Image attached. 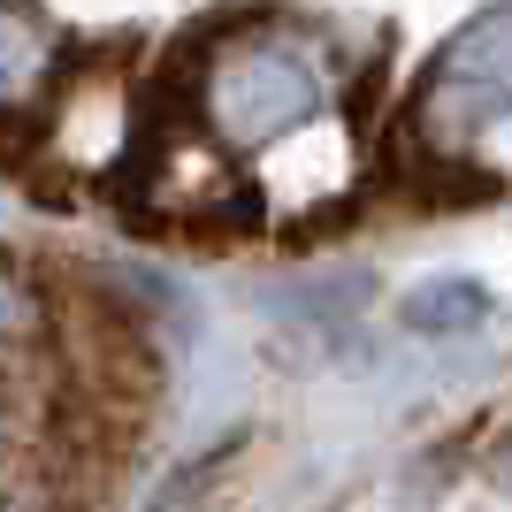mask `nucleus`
<instances>
[{"mask_svg":"<svg viewBox=\"0 0 512 512\" xmlns=\"http://www.w3.org/2000/svg\"><path fill=\"white\" fill-rule=\"evenodd\" d=\"M505 107H512V8H490L428 62L421 92H413V130L428 146L467 153V138H482Z\"/></svg>","mask_w":512,"mask_h":512,"instance_id":"1","label":"nucleus"},{"mask_svg":"<svg viewBox=\"0 0 512 512\" xmlns=\"http://www.w3.org/2000/svg\"><path fill=\"white\" fill-rule=\"evenodd\" d=\"M314 115V77H306L291 54H268V46H245L230 62H207V92H199V123L230 146H268L291 123Z\"/></svg>","mask_w":512,"mask_h":512,"instance_id":"2","label":"nucleus"},{"mask_svg":"<svg viewBox=\"0 0 512 512\" xmlns=\"http://www.w3.org/2000/svg\"><path fill=\"white\" fill-rule=\"evenodd\" d=\"M62 69V46L46 31L39 8L23 0H0V107H31Z\"/></svg>","mask_w":512,"mask_h":512,"instance_id":"3","label":"nucleus"},{"mask_svg":"<svg viewBox=\"0 0 512 512\" xmlns=\"http://www.w3.org/2000/svg\"><path fill=\"white\" fill-rule=\"evenodd\" d=\"M490 314V291L474 276H436V283H421L406 299V329L413 337H459V329H474V321Z\"/></svg>","mask_w":512,"mask_h":512,"instance_id":"4","label":"nucleus"},{"mask_svg":"<svg viewBox=\"0 0 512 512\" xmlns=\"http://www.w3.org/2000/svg\"><path fill=\"white\" fill-rule=\"evenodd\" d=\"M39 329V291H31V276H16L8 260H0V344H16Z\"/></svg>","mask_w":512,"mask_h":512,"instance_id":"5","label":"nucleus"},{"mask_svg":"<svg viewBox=\"0 0 512 512\" xmlns=\"http://www.w3.org/2000/svg\"><path fill=\"white\" fill-rule=\"evenodd\" d=\"M383 85H390V54H375V62L360 69V85L344 92V107H352V130H375V107H383Z\"/></svg>","mask_w":512,"mask_h":512,"instance_id":"6","label":"nucleus"},{"mask_svg":"<svg viewBox=\"0 0 512 512\" xmlns=\"http://www.w3.org/2000/svg\"><path fill=\"white\" fill-rule=\"evenodd\" d=\"M0 512H46V505H39V497H23V490H8V497H0Z\"/></svg>","mask_w":512,"mask_h":512,"instance_id":"7","label":"nucleus"}]
</instances>
